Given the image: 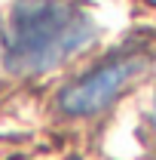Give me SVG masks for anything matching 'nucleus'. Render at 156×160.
Segmentation results:
<instances>
[{
  "label": "nucleus",
  "instance_id": "f03ea898",
  "mask_svg": "<svg viewBox=\"0 0 156 160\" xmlns=\"http://www.w3.org/2000/svg\"><path fill=\"white\" fill-rule=\"evenodd\" d=\"M141 68H144L141 56H129V52L110 56L107 62H101L92 71H86L83 77H77L61 92V111H67L74 117H86V114L107 108Z\"/></svg>",
  "mask_w": 156,
  "mask_h": 160
},
{
  "label": "nucleus",
  "instance_id": "f257e3e1",
  "mask_svg": "<svg viewBox=\"0 0 156 160\" xmlns=\"http://www.w3.org/2000/svg\"><path fill=\"white\" fill-rule=\"evenodd\" d=\"M95 37V19L80 0H16L0 31L3 65L12 74H43Z\"/></svg>",
  "mask_w": 156,
  "mask_h": 160
}]
</instances>
